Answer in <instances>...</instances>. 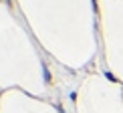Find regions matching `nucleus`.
Wrapping results in <instances>:
<instances>
[{
    "label": "nucleus",
    "instance_id": "f257e3e1",
    "mask_svg": "<svg viewBox=\"0 0 123 113\" xmlns=\"http://www.w3.org/2000/svg\"><path fill=\"white\" fill-rule=\"evenodd\" d=\"M43 75H44V81H47V83H53V75H50V71L44 65H43Z\"/></svg>",
    "mask_w": 123,
    "mask_h": 113
},
{
    "label": "nucleus",
    "instance_id": "f03ea898",
    "mask_svg": "<svg viewBox=\"0 0 123 113\" xmlns=\"http://www.w3.org/2000/svg\"><path fill=\"white\" fill-rule=\"evenodd\" d=\"M105 77H107L109 81H113V83H119V79H117V77H115L113 73H109V71H105Z\"/></svg>",
    "mask_w": 123,
    "mask_h": 113
},
{
    "label": "nucleus",
    "instance_id": "7ed1b4c3",
    "mask_svg": "<svg viewBox=\"0 0 123 113\" xmlns=\"http://www.w3.org/2000/svg\"><path fill=\"white\" fill-rule=\"evenodd\" d=\"M91 2H93V12L99 14V0H91Z\"/></svg>",
    "mask_w": 123,
    "mask_h": 113
},
{
    "label": "nucleus",
    "instance_id": "20e7f679",
    "mask_svg": "<svg viewBox=\"0 0 123 113\" xmlns=\"http://www.w3.org/2000/svg\"><path fill=\"white\" fill-rule=\"evenodd\" d=\"M4 2H6V4H10V0H4Z\"/></svg>",
    "mask_w": 123,
    "mask_h": 113
}]
</instances>
